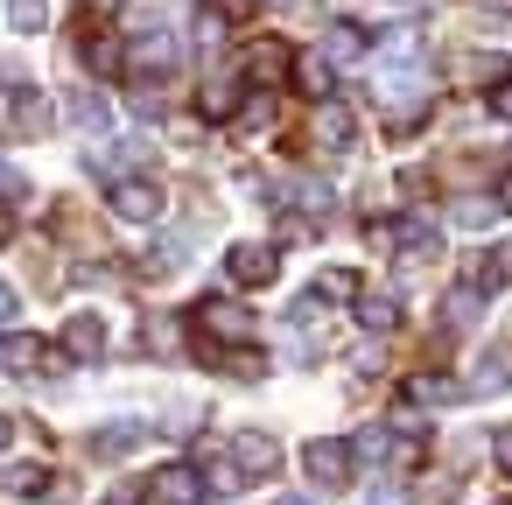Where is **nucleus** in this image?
I'll use <instances>...</instances> for the list:
<instances>
[{
	"mask_svg": "<svg viewBox=\"0 0 512 505\" xmlns=\"http://www.w3.org/2000/svg\"><path fill=\"white\" fill-rule=\"evenodd\" d=\"M351 456H358L351 442H330V435H323V442H309V449H302V470H309V484L344 491V484H351Z\"/></svg>",
	"mask_w": 512,
	"mask_h": 505,
	"instance_id": "obj_1",
	"label": "nucleus"
},
{
	"mask_svg": "<svg viewBox=\"0 0 512 505\" xmlns=\"http://www.w3.org/2000/svg\"><path fill=\"white\" fill-rule=\"evenodd\" d=\"M148 491H155L162 505H204V498H211V477H204L197 463H162V470L148 477Z\"/></svg>",
	"mask_w": 512,
	"mask_h": 505,
	"instance_id": "obj_2",
	"label": "nucleus"
},
{
	"mask_svg": "<svg viewBox=\"0 0 512 505\" xmlns=\"http://www.w3.org/2000/svg\"><path fill=\"white\" fill-rule=\"evenodd\" d=\"M106 204H113V218H127V225H148V218H162V183H148V176H120Z\"/></svg>",
	"mask_w": 512,
	"mask_h": 505,
	"instance_id": "obj_3",
	"label": "nucleus"
},
{
	"mask_svg": "<svg viewBox=\"0 0 512 505\" xmlns=\"http://www.w3.org/2000/svg\"><path fill=\"white\" fill-rule=\"evenodd\" d=\"M127 64H134L141 78H169V64H176V36H169V29H148V36H134Z\"/></svg>",
	"mask_w": 512,
	"mask_h": 505,
	"instance_id": "obj_4",
	"label": "nucleus"
},
{
	"mask_svg": "<svg viewBox=\"0 0 512 505\" xmlns=\"http://www.w3.org/2000/svg\"><path fill=\"white\" fill-rule=\"evenodd\" d=\"M309 134H316V148H330V155H344V148L358 141V120H351V106H337V99H323V106H316V127H309Z\"/></svg>",
	"mask_w": 512,
	"mask_h": 505,
	"instance_id": "obj_5",
	"label": "nucleus"
},
{
	"mask_svg": "<svg viewBox=\"0 0 512 505\" xmlns=\"http://www.w3.org/2000/svg\"><path fill=\"white\" fill-rule=\"evenodd\" d=\"M232 463H239V470H246V484H253V477H267V470L281 463V442H274V435H260V428H246V435H232Z\"/></svg>",
	"mask_w": 512,
	"mask_h": 505,
	"instance_id": "obj_6",
	"label": "nucleus"
},
{
	"mask_svg": "<svg viewBox=\"0 0 512 505\" xmlns=\"http://www.w3.org/2000/svg\"><path fill=\"white\" fill-rule=\"evenodd\" d=\"M225 267H232V281H239V288H267V281H274V267H281V253H274V246H232V260H225Z\"/></svg>",
	"mask_w": 512,
	"mask_h": 505,
	"instance_id": "obj_7",
	"label": "nucleus"
},
{
	"mask_svg": "<svg viewBox=\"0 0 512 505\" xmlns=\"http://www.w3.org/2000/svg\"><path fill=\"white\" fill-rule=\"evenodd\" d=\"M197 323H204L211 337H225V344H246V337H253V316H246L239 302H204Z\"/></svg>",
	"mask_w": 512,
	"mask_h": 505,
	"instance_id": "obj_8",
	"label": "nucleus"
},
{
	"mask_svg": "<svg viewBox=\"0 0 512 505\" xmlns=\"http://www.w3.org/2000/svg\"><path fill=\"white\" fill-rule=\"evenodd\" d=\"M288 71H295L288 43H253V50H246V78H253V85H281Z\"/></svg>",
	"mask_w": 512,
	"mask_h": 505,
	"instance_id": "obj_9",
	"label": "nucleus"
},
{
	"mask_svg": "<svg viewBox=\"0 0 512 505\" xmlns=\"http://www.w3.org/2000/svg\"><path fill=\"white\" fill-rule=\"evenodd\" d=\"M64 113H71L85 134H106V127H113V99H106V92H92V85H85V92H71V99H64Z\"/></svg>",
	"mask_w": 512,
	"mask_h": 505,
	"instance_id": "obj_10",
	"label": "nucleus"
},
{
	"mask_svg": "<svg viewBox=\"0 0 512 505\" xmlns=\"http://www.w3.org/2000/svg\"><path fill=\"white\" fill-rule=\"evenodd\" d=\"M50 127H57V106H50L43 92H15V134L36 141V134H50Z\"/></svg>",
	"mask_w": 512,
	"mask_h": 505,
	"instance_id": "obj_11",
	"label": "nucleus"
},
{
	"mask_svg": "<svg viewBox=\"0 0 512 505\" xmlns=\"http://www.w3.org/2000/svg\"><path fill=\"white\" fill-rule=\"evenodd\" d=\"M64 351H71V358H99V351H106V323H99V316H71V323H64Z\"/></svg>",
	"mask_w": 512,
	"mask_h": 505,
	"instance_id": "obj_12",
	"label": "nucleus"
},
{
	"mask_svg": "<svg viewBox=\"0 0 512 505\" xmlns=\"http://www.w3.org/2000/svg\"><path fill=\"white\" fill-rule=\"evenodd\" d=\"M365 43H372V36H365L358 22H330V36H323V57H330V64H351V57H365Z\"/></svg>",
	"mask_w": 512,
	"mask_h": 505,
	"instance_id": "obj_13",
	"label": "nucleus"
},
{
	"mask_svg": "<svg viewBox=\"0 0 512 505\" xmlns=\"http://www.w3.org/2000/svg\"><path fill=\"white\" fill-rule=\"evenodd\" d=\"M141 435H148V421H113V428H99V435H92V456H127Z\"/></svg>",
	"mask_w": 512,
	"mask_h": 505,
	"instance_id": "obj_14",
	"label": "nucleus"
},
{
	"mask_svg": "<svg viewBox=\"0 0 512 505\" xmlns=\"http://www.w3.org/2000/svg\"><path fill=\"white\" fill-rule=\"evenodd\" d=\"M197 106H204V120H232V113H239V85H232V78H211V85L197 92Z\"/></svg>",
	"mask_w": 512,
	"mask_h": 505,
	"instance_id": "obj_15",
	"label": "nucleus"
},
{
	"mask_svg": "<svg viewBox=\"0 0 512 505\" xmlns=\"http://www.w3.org/2000/svg\"><path fill=\"white\" fill-rule=\"evenodd\" d=\"M0 484H8L15 498H36V491L50 484V470H43V463H8V470H0Z\"/></svg>",
	"mask_w": 512,
	"mask_h": 505,
	"instance_id": "obj_16",
	"label": "nucleus"
},
{
	"mask_svg": "<svg viewBox=\"0 0 512 505\" xmlns=\"http://www.w3.org/2000/svg\"><path fill=\"white\" fill-rule=\"evenodd\" d=\"M358 323H365V330H393V323H400V302H393V295H358Z\"/></svg>",
	"mask_w": 512,
	"mask_h": 505,
	"instance_id": "obj_17",
	"label": "nucleus"
},
{
	"mask_svg": "<svg viewBox=\"0 0 512 505\" xmlns=\"http://www.w3.org/2000/svg\"><path fill=\"white\" fill-rule=\"evenodd\" d=\"M442 400H456V386H449V379H435V372L407 379V407H442Z\"/></svg>",
	"mask_w": 512,
	"mask_h": 505,
	"instance_id": "obj_18",
	"label": "nucleus"
},
{
	"mask_svg": "<svg viewBox=\"0 0 512 505\" xmlns=\"http://www.w3.org/2000/svg\"><path fill=\"white\" fill-rule=\"evenodd\" d=\"M0 365H8V372H36L43 365V344L36 337H8V344H0Z\"/></svg>",
	"mask_w": 512,
	"mask_h": 505,
	"instance_id": "obj_19",
	"label": "nucleus"
},
{
	"mask_svg": "<svg viewBox=\"0 0 512 505\" xmlns=\"http://www.w3.org/2000/svg\"><path fill=\"white\" fill-rule=\"evenodd\" d=\"M295 85L316 92V99H330V57H302V64H295Z\"/></svg>",
	"mask_w": 512,
	"mask_h": 505,
	"instance_id": "obj_20",
	"label": "nucleus"
},
{
	"mask_svg": "<svg viewBox=\"0 0 512 505\" xmlns=\"http://www.w3.org/2000/svg\"><path fill=\"white\" fill-rule=\"evenodd\" d=\"M8 22L22 36H36V29H50V8H43V0H8Z\"/></svg>",
	"mask_w": 512,
	"mask_h": 505,
	"instance_id": "obj_21",
	"label": "nucleus"
},
{
	"mask_svg": "<svg viewBox=\"0 0 512 505\" xmlns=\"http://www.w3.org/2000/svg\"><path fill=\"white\" fill-rule=\"evenodd\" d=\"M141 267H148V274H176V267H183V239H162L155 253H141Z\"/></svg>",
	"mask_w": 512,
	"mask_h": 505,
	"instance_id": "obj_22",
	"label": "nucleus"
},
{
	"mask_svg": "<svg viewBox=\"0 0 512 505\" xmlns=\"http://www.w3.org/2000/svg\"><path fill=\"white\" fill-rule=\"evenodd\" d=\"M316 295H337V302H351V295H358V274H351V267H330V274H316Z\"/></svg>",
	"mask_w": 512,
	"mask_h": 505,
	"instance_id": "obj_23",
	"label": "nucleus"
},
{
	"mask_svg": "<svg viewBox=\"0 0 512 505\" xmlns=\"http://www.w3.org/2000/svg\"><path fill=\"white\" fill-rule=\"evenodd\" d=\"M498 211H505V204H491V197H463V204H456V218H463V225H491Z\"/></svg>",
	"mask_w": 512,
	"mask_h": 505,
	"instance_id": "obj_24",
	"label": "nucleus"
},
{
	"mask_svg": "<svg viewBox=\"0 0 512 505\" xmlns=\"http://www.w3.org/2000/svg\"><path fill=\"white\" fill-rule=\"evenodd\" d=\"M505 274H512V260H505V253H491V260H477V281H470V288H498Z\"/></svg>",
	"mask_w": 512,
	"mask_h": 505,
	"instance_id": "obj_25",
	"label": "nucleus"
},
{
	"mask_svg": "<svg viewBox=\"0 0 512 505\" xmlns=\"http://www.w3.org/2000/svg\"><path fill=\"white\" fill-rule=\"evenodd\" d=\"M470 316H477V288H456V295H449V323H456V330H463V323H470Z\"/></svg>",
	"mask_w": 512,
	"mask_h": 505,
	"instance_id": "obj_26",
	"label": "nucleus"
},
{
	"mask_svg": "<svg viewBox=\"0 0 512 505\" xmlns=\"http://www.w3.org/2000/svg\"><path fill=\"white\" fill-rule=\"evenodd\" d=\"M491 113L512 127V78H498V85H491Z\"/></svg>",
	"mask_w": 512,
	"mask_h": 505,
	"instance_id": "obj_27",
	"label": "nucleus"
},
{
	"mask_svg": "<svg viewBox=\"0 0 512 505\" xmlns=\"http://www.w3.org/2000/svg\"><path fill=\"white\" fill-rule=\"evenodd\" d=\"M85 64H92V71H113V64H120V50H113V43H92V50H85Z\"/></svg>",
	"mask_w": 512,
	"mask_h": 505,
	"instance_id": "obj_28",
	"label": "nucleus"
},
{
	"mask_svg": "<svg viewBox=\"0 0 512 505\" xmlns=\"http://www.w3.org/2000/svg\"><path fill=\"white\" fill-rule=\"evenodd\" d=\"M505 379H512L505 365H477V379H470V386H477V393H491V386H505Z\"/></svg>",
	"mask_w": 512,
	"mask_h": 505,
	"instance_id": "obj_29",
	"label": "nucleus"
},
{
	"mask_svg": "<svg viewBox=\"0 0 512 505\" xmlns=\"http://www.w3.org/2000/svg\"><path fill=\"white\" fill-rule=\"evenodd\" d=\"M491 456H498V470H512V428H498V435H491Z\"/></svg>",
	"mask_w": 512,
	"mask_h": 505,
	"instance_id": "obj_30",
	"label": "nucleus"
},
{
	"mask_svg": "<svg viewBox=\"0 0 512 505\" xmlns=\"http://www.w3.org/2000/svg\"><path fill=\"white\" fill-rule=\"evenodd\" d=\"M15 309H22V302H15V288H8V281H0V330H8V323H15Z\"/></svg>",
	"mask_w": 512,
	"mask_h": 505,
	"instance_id": "obj_31",
	"label": "nucleus"
},
{
	"mask_svg": "<svg viewBox=\"0 0 512 505\" xmlns=\"http://www.w3.org/2000/svg\"><path fill=\"white\" fill-rule=\"evenodd\" d=\"M8 197H22V176H15L8 162H0V204H8Z\"/></svg>",
	"mask_w": 512,
	"mask_h": 505,
	"instance_id": "obj_32",
	"label": "nucleus"
},
{
	"mask_svg": "<svg viewBox=\"0 0 512 505\" xmlns=\"http://www.w3.org/2000/svg\"><path fill=\"white\" fill-rule=\"evenodd\" d=\"M218 15H225V22H246V15H253V0H218Z\"/></svg>",
	"mask_w": 512,
	"mask_h": 505,
	"instance_id": "obj_33",
	"label": "nucleus"
},
{
	"mask_svg": "<svg viewBox=\"0 0 512 505\" xmlns=\"http://www.w3.org/2000/svg\"><path fill=\"white\" fill-rule=\"evenodd\" d=\"M106 505H141V491H134V484H113V491H106Z\"/></svg>",
	"mask_w": 512,
	"mask_h": 505,
	"instance_id": "obj_34",
	"label": "nucleus"
},
{
	"mask_svg": "<svg viewBox=\"0 0 512 505\" xmlns=\"http://www.w3.org/2000/svg\"><path fill=\"white\" fill-rule=\"evenodd\" d=\"M372 505H407V498H400L393 484H379V491H372Z\"/></svg>",
	"mask_w": 512,
	"mask_h": 505,
	"instance_id": "obj_35",
	"label": "nucleus"
},
{
	"mask_svg": "<svg viewBox=\"0 0 512 505\" xmlns=\"http://www.w3.org/2000/svg\"><path fill=\"white\" fill-rule=\"evenodd\" d=\"M477 8H484V15H512V0H477Z\"/></svg>",
	"mask_w": 512,
	"mask_h": 505,
	"instance_id": "obj_36",
	"label": "nucleus"
},
{
	"mask_svg": "<svg viewBox=\"0 0 512 505\" xmlns=\"http://www.w3.org/2000/svg\"><path fill=\"white\" fill-rule=\"evenodd\" d=\"M8 442H15V421H8V414H0V449H8Z\"/></svg>",
	"mask_w": 512,
	"mask_h": 505,
	"instance_id": "obj_37",
	"label": "nucleus"
},
{
	"mask_svg": "<svg viewBox=\"0 0 512 505\" xmlns=\"http://www.w3.org/2000/svg\"><path fill=\"white\" fill-rule=\"evenodd\" d=\"M498 204H505V211H512V176H505V183H498Z\"/></svg>",
	"mask_w": 512,
	"mask_h": 505,
	"instance_id": "obj_38",
	"label": "nucleus"
},
{
	"mask_svg": "<svg viewBox=\"0 0 512 505\" xmlns=\"http://www.w3.org/2000/svg\"><path fill=\"white\" fill-rule=\"evenodd\" d=\"M274 505H309V498H274Z\"/></svg>",
	"mask_w": 512,
	"mask_h": 505,
	"instance_id": "obj_39",
	"label": "nucleus"
},
{
	"mask_svg": "<svg viewBox=\"0 0 512 505\" xmlns=\"http://www.w3.org/2000/svg\"><path fill=\"white\" fill-rule=\"evenodd\" d=\"M92 8H113V0H92Z\"/></svg>",
	"mask_w": 512,
	"mask_h": 505,
	"instance_id": "obj_40",
	"label": "nucleus"
},
{
	"mask_svg": "<svg viewBox=\"0 0 512 505\" xmlns=\"http://www.w3.org/2000/svg\"><path fill=\"white\" fill-rule=\"evenodd\" d=\"M0 239H8V218H0Z\"/></svg>",
	"mask_w": 512,
	"mask_h": 505,
	"instance_id": "obj_41",
	"label": "nucleus"
}]
</instances>
